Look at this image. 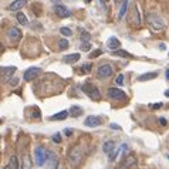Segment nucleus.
Here are the masks:
<instances>
[{"instance_id":"1","label":"nucleus","mask_w":169,"mask_h":169,"mask_svg":"<svg viewBox=\"0 0 169 169\" xmlns=\"http://www.w3.org/2000/svg\"><path fill=\"white\" fill-rule=\"evenodd\" d=\"M83 158H84V149H83V146L81 145H75L71 151H70V154H68V162L71 165L72 168H77L80 162L83 161Z\"/></svg>"},{"instance_id":"2","label":"nucleus","mask_w":169,"mask_h":169,"mask_svg":"<svg viewBox=\"0 0 169 169\" xmlns=\"http://www.w3.org/2000/svg\"><path fill=\"white\" fill-rule=\"evenodd\" d=\"M146 21H148V24H149L154 30H163L165 29V23H163V20L155 13H149L146 16Z\"/></svg>"},{"instance_id":"3","label":"nucleus","mask_w":169,"mask_h":169,"mask_svg":"<svg viewBox=\"0 0 169 169\" xmlns=\"http://www.w3.org/2000/svg\"><path fill=\"white\" fill-rule=\"evenodd\" d=\"M83 91L91 98V99H94V101H98V99L101 98V92H99V90H98L94 84H91V83H85V84L83 85Z\"/></svg>"},{"instance_id":"4","label":"nucleus","mask_w":169,"mask_h":169,"mask_svg":"<svg viewBox=\"0 0 169 169\" xmlns=\"http://www.w3.org/2000/svg\"><path fill=\"white\" fill-rule=\"evenodd\" d=\"M34 158H36L37 166H43L48 161V152L43 146H39V148H36V151H34Z\"/></svg>"},{"instance_id":"5","label":"nucleus","mask_w":169,"mask_h":169,"mask_svg":"<svg viewBox=\"0 0 169 169\" xmlns=\"http://www.w3.org/2000/svg\"><path fill=\"white\" fill-rule=\"evenodd\" d=\"M128 21H129L131 26L134 27H139L141 26V17H139V10L137 6H134L131 9L129 16H128Z\"/></svg>"},{"instance_id":"6","label":"nucleus","mask_w":169,"mask_h":169,"mask_svg":"<svg viewBox=\"0 0 169 169\" xmlns=\"http://www.w3.org/2000/svg\"><path fill=\"white\" fill-rule=\"evenodd\" d=\"M137 165V158L134 155H128L124 158V161L119 165V169H132Z\"/></svg>"},{"instance_id":"7","label":"nucleus","mask_w":169,"mask_h":169,"mask_svg":"<svg viewBox=\"0 0 169 169\" xmlns=\"http://www.w3.org/2000/svg\"><path fill=\"white\" fill-rule=\"evenodd\" d=\"M112 67L110 64H102L99 68H98V78H108L112 75Z\"/></svg>"},{"instance_id":"8","label":"nucleus","mask_w":169,"mask_h":169,"mask_svg":"<svg viewBox=\"0 0 169 169\" xmlns=\"http://www.w3.org/2000/svg\"><path fill=\"white\" fill-rule=\"evenodd\" d=\"M40 74H41V68H39V67H31V68L26 70V72H24V80H26V81H31V80L39 77Z\"/></svg>"},{"instance_id":"9","label":"nucleus","mask_w":169,"mask_h":169,"mask_svg":"<svg viewBox=\"0 0 169 169\" xmlns=\"http://www.w3.org/2000/svg\"><path fill=\"white\" fill-rule=\"evenodd\" d=\"M6 34H7V37L12 40V41H14V43H17L20 40V37H21V31H20L17 27H9Z\"/></svg>"},{"instance_id":"10","label":"nucleus","mask_w":169,"mask_h":169,"mask_svg":"<svg viewBox=\"0 0 169 169\" xmlns=\"http://www.w3.org/2000/svg\"><path fill=\"white\" fill-rule=\"evenodd\" d=\"M108 97L114 98V99H127V94H125L122 90L110 88V90H108Z\"/></svg>"},{"instance_id":"11","label":"nucleus","mask_w":169,"mask_h":169,"mask_svg":"<svg viewBox=\"0 0 169 169\" xmlns=\"http://www.w3.org/2000/svg\"><path fill=\"white\" fill-rule=\"evenodd\" d=\"M26 4H27V0H14L13 3L9 4V10H10V12H17V13H19V10H21Z\"/></svg>"},{"instance_id":"12","label":"nucleus","mask_w":169,"mask_h":169,"mask_svg":"<svg viewBox=\"0 0 169 169\" xmlns=\"http://www.w3.org/2000/svg\"><path fill=\"white\" fill-rule=\"evenodd\" d=\"M54 12H56V14L59 16V17H68L70 16V10L67 9V7H64V6H61V4H57V6L54 7Z\"/></svg>"},{"instance_id":"13","label":"nucleus","mask_w":169,"mask_h":169,"mask_svg":"<svg viewBox=\"0 0 169 169\" xmlns=\"http://www.w3.org/2000/svg\"><path fill=\"white\" fill-rule=\"evenodd\" d=\"M99 122H101V119L98 117H94V115H90V117L85 118L84 124L87 125V127H90V128H94V127H98L99 125Z\"/></svg>"},{"instance_id":"14","label":"nucleus","mask_w":169,"mask_h":169,"mask_svg":"<svg viewBox=\"0 0 169 169\" xmlns=\"http://www.w3.org/2000/svg\"><path fill=\"white\" fill-rule=\"evenodd\" d=\"M16 67H1V78H3V81H6L10 78V75L16 72Z\"/></svg>"},{"instance_id":"15","label":"nucleus","mask_w":169,"mask_h":169,"mask_svg":"<svg viewBox=\"0 0 169 169\" xmlns=\"http://www.w3.org/2000/svg\"><path fill=\"white\" fill-rule=\"evenodd\" d=\"M80 54L78 53H72V54H68V56H65L64 59H63V61L64 63H67V64H72V63H77L78 60H80Z\"/></svg>"},{"instance_id":"16","label":"nucleus","mask_w":169,"mask_h":169,"mask_svg":"<svg viewBox=\"0 0 169 169\" xmlns=\"http://www.w3.org/2000/svg\"><path fill=\"white\" fill-rule=\"evenodd\" d=\"M107 46H108L110 50L117 51V48L119 47V40H118L117 37H111V39H108V41H107Z\"/></svg>"},{"instance_id":"17","label":"nucleus","mask_w":169,"mask_h":169,"mask_svg":"<svg viewBox=\"0 0 169 169\" xmlns=\"http://www.w3.org/2000/svg\"><path fill=\"white\" fill-rule=\"evenodd\" d=\"M68 115H70V112H68V111H60V112H57V114L51 115L50 119H53V121H61V119H65Z\"/></svg>"},{"instance_id":"18","label":"nucleus","mask_w":169,"mask_h":169,"mask_svg":"<svg viewBox=\"0 0 169 169\" xmlns=\"http://www.w3.org/2000/svg\"><path fill=\"white\" fill-rule=\"evenodd\" d=\"M102 151L107 152V154H111L115 151V142L114 141H107V142L102 145Z\"/></svg>"},{"instance_id":"19","label":"nucleus","mask_w":169,"mask_h":169,"mask_svg":"<svg viewBox=\"0 0 169 169\" xmlns=\"http://www.w3.org/2000/svg\"><path fill=\"white\" fill-rule=\"evenodd\" d=\"M68 112H70V115H71V117H74V118L80 117V115L83 114V108H81V107H77V105H72Z\"/></svg>"},{"instance_id":"20","label":"nucleus","mask_w":169,"mask_h":169,"mask_svg":"<svg viewBox=\"0 0 169 169\" xmlns=\"http://www.w3.org/2000/svg\"><path fill=\"white\" fill-rule=\"evenodd\" d=\"M21 169H31V161H30V156L27 155V154H24V156H23Z\"/></svg>"},{"instance_id":"21","label":"nucleus","mask_w":169,"mask_h":169,"mask_svg":"<svg viewBox=\"0 0 169 169\" xmlns=\"http://www.w3.org/2000/svg\"><path fill=\"white\" fill-rule=\"evenodd\" d=\"M158 77V72L152 71V72H146V74H142L139 77V81H148V80H152V78H156Z\"/></svg>"},{"instance_id":"22","label":"nucleus","mask_w":169,"mask_h":169,"mask_svg":"<svg viewBox=\"0 0 169 169\" xmlns=\"http://www.w3.org/2000/svg\"><path fill=\"white\" fill-rule=\"evenodd\" d=\"M127 7H128V0H122V6L119 9V12H118V19L121 20L124 17V14L127 12Z\"/></svg>"},{"instance_id":"23","label":"nucleus","mask_w":169,"mask_h":169,"mask_svg":"<svg viewBox=\"0 0 169 169\" xmlns=\"http://www.w3.org/2000/svg\"><path fill=\"white\" fill-rule=\"evenodd\" d=\"M48 161H50V169H56L57 166V159L53 152H48Z\"/></svg>"},{"instance_id":"24","label":"nucleus","mask_w":169,"mask_h":169,"mask_svg":"<svg viewBox=\"0 0 169 169\" xmlns=\"http://www.w3.org/2000/svg\"><path fill=\"white\" fill-rule=\"evenodd\" d=\"M16 17H17V20L20 21V24H23V26H27V17L24 16V13L19 12V13L16 14Z\"/></svg>"},{"instance_id":"25","label":"nucleus","mask_w":169,"mask_h":169,"mask_svg":"<svg viewBox=\"0 0 169 169\" xmlns=\"http://www.w3.org/2000/svg\"><path fill=\"white\" fill-rule=\"evenodd\" d=\"M10 169H19V163H17V156H12L10 158V163H9Z\"/></svg>"},{"instance_id":"26","label":"nucleus","mask_w":169,"mask_h":169,"mask_svg":"<svg viewBox=\"0 0 169 169\" xmlns=\"http://www.w3.org/2000/svg\"><path fill=\"white\" fill-rule=\"evenodd\" d=\"M60 33H61L63 36H65V37H70V36H72V31L70 30V29H67V27H61V29H60Z\"/></svg>"},{"instance_id":"27","label":"nucleus","mask_w":169,"mask_h":169,"mask_svg":"<svg viewBox=\"0 0 169 169\" xmlns=\"http://www.w3.org/2000/svg\"><path fill=\"white\" fill-rule=\"evenodd\" d=\"M59 44H60V50H65V48H67V47H68V41H67V40L65 39H61L59 41Z\"/></svg>"},{"instance_id":"28","label":"nucleus","mask_w":169,"mask_h":169,"mask_svg":"<svg viewBox=\"0 0 169 169\" xmlns=\"http://www.w3.org/2000/svg\"><path fill=\"white\" fill-rule=\"evenodd\" d=\"M114 56H118V57H131L129 56V53L128 51H114Z\"/></svg>"},{"instance_id":"29","label":"nucleus","mask_w":169,"mask_h":169,"mask_svg":"<svg viewBox=\"0 0 169 169\" xmlns=\"http://www.w3.org/2000/svg\"><path fill=\"white\" fill-rule=\"evenodd\" d=\"M91 48V44L88 43V41H83V44H81V50L83 51H88Z\"/></svg>"},{"instance_id":"30","label":"nucleus","mask_w":169,"mask_h":169,"mask_svg":"<svg viewBox=\"0 0 169 169\" xmlns=\"http://www.w3.org/2000/svg\"><path fill=\"white\" fill-rule=\"evenodd\" d=\"M101 54H102V51H101L99 48H97V50H94V51H92L91 54H90V57H91V59H95V57L101 56Z\"/></svg>"},{"instance_id":"31","label":"nucleus","mask_w":169,"mask_h":169,"mask_svg":"<svg viewBox=\"0 0 169 169\" xmlns=\"http://www.w3.org/2000/svg\"><path fill=\"white\" fill-rule=\"evenodd\" d=\"M124 81H125V77H124L122 74H119V75L117 77V80H115V83H117L118 85H122V84H124Z\"/></svg>"},{"instance_id":"32","label":"nucleus","mask_w":169,"mask_h":169,"mask_svg":"<svg viewBox=\"0 0 169 169\" xmlns=\"http://www.w3.org/2000/svg\"><path fill=\"white\" fill-rule=\"evenodd\" d=\"M83 72H90L91 71V64L90 63H87V64H83V70H81Z\"/></svg>"},{"instance_id":"33","label":"nucleus","mask_w":169,"mask_h":169,"mask_svg":"<svg viewBox=\"0 0 169 169\" xmlns=\"http://www.w3.org/2000/svg\"><path fill=\"white\" fill-rule=\"evenodd\" d=\"M81 39L84 40V41H90V39H91V36H90V34H88V33H83V34H81Z\"/></svg>"},{"instance_id":"34","label":"nucleus","mask_w":169,"mask_h":169,"mask_svg":"<svg viewBox=\"0 0 169 169\" xmlns=\"http://www.w3.org/2000/svg\"><path fill=\"white\" fill-rule=\"evenodd\" d=\"M53 139H54V142H61V137H60V134H54V137H53Z\"/></svg>"},{"instance_id":"35","label":"nucleus","mask_w":169,"mask_h":169,"mask_svg":"<svg viewBox=\"0 0 169 169\" xmlns=\"http://www.w3.org/2000/svg\"><path fill=\"white\" fill-rule=\"evenodd\" d=\"M159 122H161V125H166V119L165 118H159Z\"/></svg>"},{"instance_id":"36","label":"nucleus","mask_w":169,"mask_h":169,"mask_svg":"<svg viewBox=\"0 0 169 169\" xmlns=\"http://www.w3.org/2000/svg\"><path fill=\"white\" fill-rule=\"evenodd\" d=\"M64 132H65V135H68V137H70V135L72 134V131H71V129H65Z\"/></svg>"},{"instance_id":"37","label":"nucleus","mask_w":169,"mask_h":169,"mask_svg":"<svg viewBox=\"0 0 169 169\" xmlns=\"http://www.w3.org/2000/svg\"><path fill=\"white\" fill-rule=\"evenodd\" d=\"M111 127H112V128H115V129H119V127H118V125H115V124H111Z\"/></svg>"},{"instance_id":"38","label":"nucleus","mask_w":169,"mask_h":169,"mask_svg":"<svg viewBox=\"0 0 169 169\" xmlns=\"http://www.w3.org/2000/svg\"><path fill=\"white\" fill-rule=\"evenodd\" d=\"M159 107H161V104H154L152 105V108H159Z\"/></svg>"},{"instance_id":"39","label":"nucleus","mask_w":169,"mask_h":169,"mask_svg":"<svg viewBox=\"0 0 169 169\" xmlns=\"http://www.w3.org/2000/svg\"><path fill=\"white\" fill-rule=\"evenodd\" d=\"M165 75H166V78L169 80V70H166V72H165Z\"/></svg>"},{"instance_id":"40","label":"nucleus","mask_w":169,"mask_h":169,"mask_svg":"<svg viewBox=\"0 0 169 169\" xmlns=\"http://www.w3.org/2000/svg\"><path fill=\"white\" fill-rule=\"evenodd\" d=\"M165 95H166V97H169V90H168V91H165Z\"/></svg>"},{"instance_id":"41","label":"nucleus","mask_w":169,"mask_h":169,"mask_svg":"<svg viewBox=\"0 0 169 169\" xmlns=\"http://www.w3.org/2000/svg\"><path fill=\"white\" fill-rule=\"evenodd\" d=\"M119 1H121V0H115V3H119Z\"/></svg>"},{"instance_id":"42","label":"nucleus","mask_w":169,"mask_h":169,"mask_svg":"<svg viewBox=\"0 0 169 169\" xmlns=\"http://www.w3.org/2000/svg\"><path fill=\"white\" fill-rule=\"evenodd\" d=\"M85 1H87V3H90V1H91V0H85Z\"/></svg>"},{"instance_id":"43","label":"nucleus","mask_w":169,"mask_h":169,"mask_svg":"<svg viewBox=\"0 0 169 169\" xmlns=\"http://www.w3.org/2000/svg\"><path fill=\"white\" fill-rule=\"evenodd\" d=\"M4 169H10V166H6V168H4Z\"/></svg>"},{"instance_id":"44","label":"nucleus","mask_w":169,"mask_h":169,"mask_svg":"<svg viewBox=\"0 0 169 169\" xmlns=\"http://www.w3.org/2000/svg\"><path fill=\"white\" fill-rule=\"evenodd\" d=\"M168 159H169V155H168Z\"/></svg>"}]
</instances>
